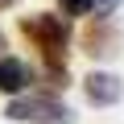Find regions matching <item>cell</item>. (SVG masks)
I'll use <instances>...</instances> for the list:
<instances>
[{
	"mask_svg": "<svg viewBox=\"0 0 124 124\" xmlns=\"http://www.w3.org/2000/svg\"><path fill=\"white\" fill-rule=\"evenodd\" d=\"M21 33L33 37V41L41 46V54L50 58V66H58V62H62V50H66V37H70L62 17H46V13H37V17H21Z\"/></svg>",
	"mask_w": 124,
	"mask_h": 124,
	"instance_id": "obj_1",
	"label": "cell"
},
{
	"mask_svg": "<svg viewBox=\"0 0 124 124\" xmlns=\"http://www.w3.org/2000/svg\"><path fill=\"white\" fill-rule=\"evenodd\" d=\"M8 120H25V124H70V112L62 108L58 99H41V95H29V99H13Z\"/></svg>",
	"mask_w": 124,
	"mask_h": 124,
	"instance_id": "obj_2",
	"label": "cell"
},
{
	"mask_svg": "<svg viewBox=\"0 0 124 124\" xmlns=\"http://www.w3.org/2000/svg\"><path fill=\"white\" fill-rule=\"evenodd\" d=\"M120 95H124V83L116 75H87V99L95 108H112L120 103Z\"/></svg>",
	"mask_w": 124,
	"mask_h": 124,
	"instance_id": "obj_3",
	"label": "cell"
},
{
	"mask_svg": "<svg viewBox=\"0 0 124 124\" xmlns=\"http://www.w3.org/2000/svg\"><path fill=\"white\" fill-rule=\"evenodd\" d=\"M29 79H33V70L25 66L21 58H4V54H0V91L17 95V91L29 87Z\"/></svg>",
	"mask_w": 124,
	"mask_h": 124,
	"instance_id": "obj_4",
	"label": "cell"
},
{
	"mask_svg": "<svg viewBox=\"0 0 124 124\" xmlns=\"http://www.w3.org/2000/svg\"><path fill=\"white\" fill-rule=\"evenodd\" d=\"M58 4H62V13L83 17V13H91V8H95V0H58Z\"/></svg>",
	"mask_w": 124,
	"mask_h": 124,
	"instance_id": "obj_5",
	"label": "cell"
},
{
	"mask_svg": "<svg viewBox=\"0 0 124 124\" xmlns=\"http://www.w3.org/2000/svg\"><path fill=\"white\" fill-rule=\"evenodd\" d=\"M8 4H13V0H0V8H8Z\"/></svg>",
	"mask_w": 124,
	"mask_h": 124,
	"instance_id": "obj_6",
	"label": "cell"
},
{
	"mask_svg": "<svg viewBox=\"0 0 124 124\" xmlns=\"http://www.w3.org/2000/svg\"><path fill=\"white\" fill-rule=\"evenodd\" d=\"M0 46H4V37H0Z\"/></svg>",
	"mask_w": 124,
	"mask_h": 124,
	"instance_id": "obj_7",
	"label": "cell"
}]
</instances>
